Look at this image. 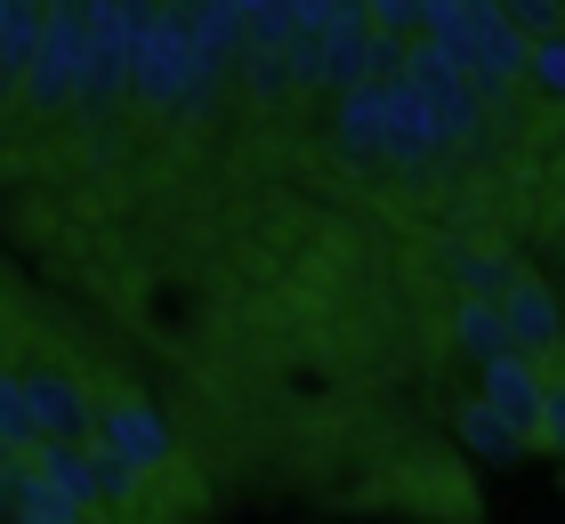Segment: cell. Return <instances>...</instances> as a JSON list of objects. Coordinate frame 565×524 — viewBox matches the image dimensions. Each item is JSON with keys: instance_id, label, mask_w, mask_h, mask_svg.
Segmentation results:
<instances>
[{"instance_id": "cell-9", "label": "cell", "mask_w": 565, "mask_h": 524, "mask_svg": "<svg viewBox=\"0 0 565 524\" xmlns=\"http://www.w3.org/2000/svg\"><path fill=\"white\" fill-rule=\"evenodd\" d=\"M331 396H340V379H331L323 363L316 372H291V404H331Z\"/></svg>"}, {"instance_id": "cell-6", "label": "cell", "mask_w": 565, "mask_h": 524, "mask_svg": "<svg viewBox=\"0 0 565 524\" xmlns=\"http://www.w3.org/2000/svg\"><path fill=\"white\" fill-rule=\"evenodd\" d=\"M501 9H509V24H518L525 41H542V33H565V9H557V0H501Z\"/></svg>"}, {"instance_id": "cell-7", "label": "cell", "mask_w": 565, "mask_h": 524, "mask_svg": "<svg viewBox=\"0 0 565 524\" xmlns=\"http://www.w3.org/2000/svg\"><path fill=\"white\" fill-rule=\"evenodd\" d=\"M525 73H533V82H542L550 97H565V33H542V41H533Z\"/></svg>"}, {"instance_id": "cell-4", "label": "cell", "mask_w": 565, "mask_h": 524, "mask_svg": "<svg viewBox=\"0 0 565 524\" xmlns=\"http://www.w3.org/2000/svg\"><path fill=\"white\" fill-rule=\"evenodd\" d=\"M452 428H460V452H477V460H525V436L509 428V419L484 404V396L452 404Z\"/></svg>"}, {"instance_id": "cell-2", "label": "cell", "mask_w": 565, "mask_h": 524, "mask_svg": "<svg viewBox=\"0 0 565 524\" xmlns=\"http://www.w3.org/2000/svg\"><path fill=\"white\" fill-rule=\"evenodd\" d=\"M550 387H557V372H550L542 355H525V347H509V355H493V363L477 372V396L525 436V452H533V428H542V411H550Z\"/></svg>"}, {"instance_id": "cell-8", "label": "cell", "mask_w": 565, "mask_h": 524, "mask_svg": "<svg viewBox=\"0 0 565 524\" xmlns=\"http://www.w3.org/2000/svg\"><path fill=\"white\" fill-rule=\"evenodd\" d=\"M533 452L565 460V372H557V387H550V411H542V428H533Z\"/></svg>"}, {"instance_id": "cell-3", "label": "cell", "mask_w": 565, "mask_h": 524, "mask_svg": "<svg viewBox=\"0 0 565 524\" xmlns=\"http://www.w3.org/2000/svg\"><path fill=\"white\" fill-rule=\"evenodd\" d=\"M138 314H146V331H153V339H170V347H186V339L202 331V323H194L202 299L186 291V275H153L146 291H138Z\"/></svg>"}, {"instance_id": "cell-1", "label": "cell", "mask_w": 565, "mask_h": 524, "mask_svg": "<svg viewBox=\"0 0 565 524\" xmlns=\"http://www.w3.org/2000/svg\"><path fill=\"white\" fill-rule=\"evenodd\" d=\"M501 323H509V347H525V355H542L550 372H565V299L550 291L533 267H509L501 275Z\"/></svg>"}, {"instance_id": "cell-5", "label": "cell", "mask_w": 565, "mask_h": 524, "mask_svg": "<svg viewBox=\"0 0 565 524\" xmlns=\"http://www.w3.org/2000/svg\"><path fill=\"white\" fill-rule=\"evenodd\" d=\"M364 17H372V41L428 33V0H364Z\"/></svg>"}]
</instances>
